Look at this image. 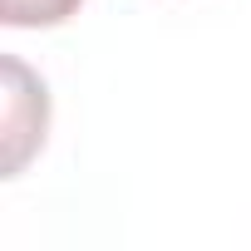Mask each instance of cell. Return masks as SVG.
Returning <instances> with one entry per match:
<instances>
[{
	"mask_svg": "<svg viewBox=\"0 0 251 251\" xmlns=\"http://www.w3.org/2000/svg\"><path fill=\"white\" fill-rule=\"evenodd\" d=\"M45 128H50L45 84L20 59H5V177H15L25 158L45 143Z\"/></svg>",
	"mask_w": 251,
	"mask_h": 251,
	"instance_id": "cell-1",
	"label": "cell"
},
{
	"mask_svg": "<svg viewBox=\"0 0 251 251\" xmlns=\"http://www.w3.org/2000/svg\"><path fill=\"white\" fill-rule=\"evenodd\" d=\"M79 5L84 0H0V20L15 30H50L79 15Z\"/></svg>",
	"mask_w": 251,
	"mask_h": 251,
	"instance_id": "cell-2",
	"label": "cell"
}]
</instances>
